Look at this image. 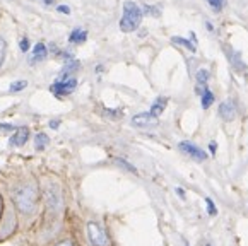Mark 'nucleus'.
I'll list each match as a JSON object with an SVG mask.
<instances>
[{"label":"nucleus","mask_w":248,"mask_h":246,"mask_svg":"<svg viewBox=\"0 0 248 246\" xmlns=\"http://www.w3.org/2000/svg\"><path fill=\"white\" fill-rule=\"evenodd\" d=\"M12 200H14L16 209L22 215H33L38 209V202H40V192L34 183H24L19 184L17 188L12 192Z\"/></svg>","instance_id":"obj_1"},{"label":"nucleus","mask_w":248,"mask_h":246,"mask_svg":"<svg viewBox=\"0 0 248 246\" xmlns=\"http://www.w3.org/2000/svg\"><path fill=\"white\" fill-rule=\"evenodd\" d=\"M140 21H142V11L139 9V5L134 2H125L124 4V15L120 19V29L124 33H130L139 28Z\"/></svg>","instance_id":"obj_2"},{"label":"nucleus","mask_w":248,"mask_h":246,"mask_svg":"<svg viewBox=\"0 0 248 246\" xmlns=\"http://www.w3.org/2000/svg\"><path fill=\"white\" fill-rule=\"evenodd\" d=\"M88 238L93 246H109V238L106 231L96 222H89L88 224Z\"/></svg>","instance_id":"obj_3"},{"label":"nucleus","mask_w":248,"mask_h":246,"mask_svg":"<svg viewBox=\"0 0 248 246\" xmlns=\"http://www.w3.org/2000/svg\"><path fill=\"white\" fill-rule=\"evenodd\" d=\"M76 86H77L76 77H70V79H57L50 86V91L57 98H62V96H69L70 92H74Z\"/></svg>","instance_id":"obj_4"},{"label":"nucleus","mask_w":248,"mask_h":246,"mask_svg":"<svg viewBox=\"0 0 248 246\" xmlns=\"http://www.w3.org/2000/svg\"><path fill=\"white\" fill-rule=\"evenodd\" d=\"M178 147L183 154H186V156L192 157V159H195V161H205L207 159V154H205L201 147H197L195 144H192V142H180Z\"/></svg>","instance_id":"obj_5"},{"label":"nucleus","mask_w":248,"mask_h":246,"mask_svg":"<svg viewBox=\"0 0 248 246\" xmlns=\"http://www.w3.org/2000/svg\"><path fill=\"white\" fill-rule=\"evenodd\" d=\"M132 125L140 127V128L154 127V125H157V118L151 115V113H139V115H135L134 118H132Z\"/></svg>","instance_id":"obj_6"},{"label":"nucleus","mask_w":248,"mask_h":246,"mask_svg":"<svg viewBox=\"0 0 248 246\" xmlns=\"http://www.w3.org/2000/svg\"><path fill=\"white\" fill-rule=\"evenodd\" d=\"M28 140H30V128L21 127V128H16L12 137L9 138V144H11L12 147H21V145H24Z\"/></svg>","instance_id":"obj_7"},{"label":"nucleus","mask_w":248,"mask_h":246,"mask_svg":"<svg viewBox=\"0 0 248 246\" xmlns=\"http://www.w3.org/2000/svg\"><path fill=\"white\" fill-rule=\"evenodd\" d=\"M219 116L223 120H226V122H231V120L236 116V105H234L231 99L224 101L223 105L219 106Z\"/></svg>","instance_id":"obj_8"},{"label":"nucleus","mask_w":248,"mask_h":246,"mask_svg":"<svg viewBox=\"0 0 248 246\" xmlns=\"http://www.w3.org/2000/svg\"><path fill=\"white\" fill-rule=\"evenodd\" d=\"M209 72L205 69H201L197 72V87H195V91H197L199 94H202V92H204L205 89H207V80H209Z\"/></svg>","instance_id":"obj_9"},{"label":"nucleus","mask_w":248,"mask_h":246,"mask_svg":"<svg viewBox=\"0 0 248 246\" xmlns=\"http://www.w3.org/2000/svg\"><path fill=\"white\" fill-rule=\"evenodd\" d=\"M166 105H168V98H164V96H161V98H157L156 101L153 103V106H151V115L153 116H159L161 113L164 111V108H166Z\"/></svg>","instance_id":"obj_10"},{"label":"nucleus","mask_w":248,"mask_h":246,"mask_svg":"<svg viewBox=\"0 0 248 246\" xmlns=\"http://www.w3.org/2000/svg\"><path fill=\"white\" fill-rule=\"evenodd\" d=\"M86 40H88V33H86L84 29H80V28L74 29L72 33H70V36H69L70 43H84Z\"/></svg>","instance_id":"obj_11"},{"label":"nucleus","mask_w":248,"mask_h":246,"mask_svg":"<svg viewBox=\"0 0 248 246\" xmlns=\"http://www.w3.org/2000/svg\"><path fill=\"white\" fill-rule=\"evenodd\" d=\"M48 144H50V138H48L46 134H43V132L36 134V137H34V147H36V151H45L48 147Z\"/></svg>","instance_id":"obj_12"},{"label":"nucleus","mask_w":248,"mask_h":246,"mask_svg":"<svg viewBox=\"0 0 248 246\" xmlns=\"http://www.w3.org/2000/svg\"><path fill=\"white\" fill-rule=\"evenodd\" d=\"M48 57V50L45 46V43H38L33 50V62H41Z\"/></svg>","instance_id":"obj_13"},{"label":"nucleus","mask_w":248,"mask_h":246,"mask_svg":"<svg viewBox=\"0 0 248 246\" xmlns=\"http://www.w3.org/2000/svg\"><path fill=\"white\" fill-rule=\"evenodd\" d=\"M230 60H231V63H233L234 69H238V70L245 69V63H243V60H241V55L238 53V51L230 50Z\"/></svg>","instance_id":"obj_14"},{"label":"nucleus","mask_w":248,"mask_h":246,"mask_svg":"<svg viewBox=\"0 0 248 246\" xmlns=\"http://www.w3.org/2000/svg\"><path fill=\"white\" fill-rule=\"evenodd\" d=\"M201 96H202V108L207 109L209 106H211L212 103H214V94H212V92L209 89H205Z\"/></svg>","instance_id":"obj_15"},{"label":"nucleus","mask_w":248,"mask_h":246,"mask_svg":"<svg viewBox=\"0 0 248 246\" xmlns=\"http://www.w3.org/2000/svg\"><path fill=\"white\" fill-rule=\"evenodd\" d=\"M173 43H176V45H182V46L188 48V50H190V51H195V45H194V43H192V41L185 40V38H180V36H175V38H173Z\"/></svg>","instance_id":"obj_16"},{"label":"nucleus","mask_w":248,"mask_h":246,"mask_svg":"<svg viewBox=\"0 0 248 246\" xmlns=\"http://www.w3.org/2000/svg\"><path fill=\"white\" fill-rule=\"evenodd\" d=\"M26 87H28L26 80H16V82H12L11 86H9V91H11V92H19V91L26 89Z\"/></svg>","instance_id":"obj_17"},{"label":"nucleus","mask_w":248,"mask_h":246,"mask_svg":"<svg viewBox=\"0 0 248 246\" xmlns=\"http://www.w3.org/2000/svg\"><path fill=\"white\" fill-rule=\"evenodd\" d=\"M115 163H117L118 166L125 168V169H127V171H130V173H134V174L137 173V169H135V168L132 166V164H128V163H127V161H125V159H120V157H117V159H115Z\"/></svg>","instance_id":"obj_18"},{"label":"nucleus","mask_w":248,"mask_h":246,"mask_svg":"<svg viewBox=\"0 0 248 246\" xmlns=\"http://www.w3.org/2000/svg\"><path fill=\"white\" fill-rule=\"evenodd\" d=\"M5 51H7V43H5V40H4V38H0V65H2V63H4Z\"/></svg>","instance_id":"obj_19"},{"label":"nucleus","mask_w":248,"mask_h":246,"mask_svg":"<svg viewBox=\"0 0 248 246\" xmlns=\"http://www.w3.org/2000/svg\"><path fill=\"white\" fill-rule=\"evenodd\" d=\"M205 205H207V212L211 214V215H216V214H217V209H216L212 199H205Z\"/></svg>","instance_id":"obj_20"},{"label":"nucleus","mask_w":248,"mask_h":246,"mask_svg":"<svg viewBox=\"0 0 248 246\" xmlns=\"http://www.w3.org/2000/svg\"><path fill=\"white\" fill-rule=\"evenodd\" d=\"M207 2L212 9H216V11H221L223 5H224V0H207Z\"/></svg>","instance_id":"obj_21"},{"label":"nucleus","mask_w":248,"mask_h":246,"mask_svg":"<svg viewBox=\"0 0 248 246\" xmlns=\"http://www.w3.org/2000/svg\"><path fill=\"white\" fill-rule=\"evenodd\" d=\"M19 48H21V51H28L30 50V40H28V38H22L21 40V43H19Z\"/></svg>","instance_id":"obj_22"},{"label":"nucleus","mask_w":248,"mask_h":246,"mask_svg":"<svg viewBox=\"0 0 248 246\" xmlns=\"http://www.w3.org/2000/svg\"><path fill=\"white\" fill-rule=\"evenodd\" d=\"M105 115H109V116H113V118H117V116H122V111L120 109H105Z\"/></svg>","instance_id":"obj_23"},{"label":"nucleus","mask_w":248,"mask_h":246,"mask_svg":"<svg viewBox=\"0 0 248 246\" xmlns=\"http://www.w3.org/2000/svg\"><path fill=\"white\" fill-rule=\"evenodd\" d=\"M144 11L149 12V14H153V15H157V14H159V11H157V9H154V7H147V5H146V7H144Z\"/></svg>","instance_id":"obj_24"},{"label":"nucleus","mask_w":248,"mask_h":246,"mask_svg":"<svg viewBox=\"0 0 248 246\" xmlns=\"http://www.w3.org/2000/svg\"><path fill=\"white\" fill-rule=\"evenodd\" d=\"M59 12H65V14H69L70 9L67 7V5H60V7H59Z\"/></svg>","instance_id":"obj_25"},{"label":"nucleus","mask_w":248,"mask_h":246,"mask_svg":"<svg viewBox=\"0 0 248 246\" xmlns=\"http://www.w3.org/2000/svg\"><path fill=\"white\" fill-rule=\"evenodd\" d=\"M57 246H74L72 245V241H69V239H65V241H62V243H59Z\"/></svg>","instance_id":"obj_26"},{"label":"nucleus","mask_w":248,"mask_h":246,"mask_svg":"<svg viewBox=\"0 0 248 246\" xmlns=\"http://www.w3.org/2000/svg\"><path fill=\"white\" fill-rule=\"evenodd\" d=\"M59 125H60L59 120H55V122H50V127L51 128H59Z\"/></svg>","instance_id":"obj_27"},{"label":"nucleus","mask_w":248,"mask_h":246,"mask_svg":"<svg viewBox=\"0 0 248 246\" xmlns=\"http://www.w3.org/2000/svg\"><path fill=\"white\" fill-rule=\"evenodd\" d=\"M216 147H217V145H216V142H211V144H209V149H211L212 154H216Z\"/></svg>","instance_id":"obj_28"},{"label":"nucleus","mask_w":248,"mask_h":246,"mask_svg":"<svg viewBox=\"0 0 248 246\" xmlns=\"http://www.w3.org/2000/svg\"><path fill=\"white\" fill-rule=\"evenodd\" d=\"M176 193H178V197H180V199H185V193H183L180 188H176Z\"/></svg>","instance_id":"obj_29"},{"label":"nucleus","mask_w":248,"mask_h":246,"mask_svg":"<svg viewBox=\"0 0 248 246\" xmlns=\"http://www.w3.org/2000/svg\"><path fill=\"white\" fill-rule=\"evenodd\" d=\"M0 215H2V199H0Z\"/></svg>","instance_id":"obj_30"},{"label":"nucleus","mask_w":248,"mask_h":246,"mask_svg":"<svg viewBox=\"0 0 248 246\" xmlns=\"http://www.w3.org/2000/svg\"><path fill=\"white\" fill-rule=\"evenodd\" d=\"M51 2H53V0H45V4H51Z\"/></svg>","instance_id":"obj_31"},{"label":"nucleus","mask_w":248,"mask_h":246,"mask_svg":"<svg viewBox=\"0 0 248 246\" xmlns=\"http://www.w3.org/2000/svg\"><path fill=\"white\" fill-rule=\"evenodd\" d=\"M185 246H188V245H185Z\"/></svg>","instance_id":"obj_32"},{"label":"nucleus","mask_w":248,"mask_h":246,"mask_svg":"<svg viewBox=\"0 0 248 246\" xmlns=\"http://www.w3.org/2000/svg\"><path fill=\"white\" fill-rule=\"evenodd\" d=\"M207 246H209V245H207Z\"/></svg>","instance_id":"obj_33"}]
</instances>
